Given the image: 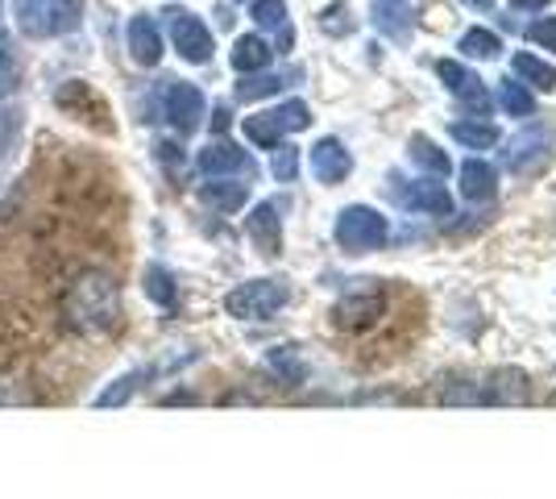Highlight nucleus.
<instances>
[{"label":"nucleus","instance_id":"obj_1","mask_svg":"<svg viewBox=\"0 0 556 499\" xmlns=\"http://www.w3.org/2000/svg\"><path fill=\"white\" fill-rule=\"evenodd\" d=\"M63 321H67V329L84 333V337L116 329V325H121V287H116L113 275H104V271H84V275L67 287Z\"/></svg>","mask_w":556,"mask_h":499},{"label":"nucleus","instance_id":"obj_2","mask_svg":"<svg viewBox=\"0 0 556 499\" xmlns=\"http://www.w3.org/2000/svg\"><path fill=\"white\" fill-rule=\"evenodd\" d=\"M528 396H532V383L515 366L473 375L469 383H457V387L441 391L444 404H523Z\"/></svg>","mask_w":556,"mask_h":499},{"label":"nucleus","instance_id":"obj_3","mask_svg":"<svg viewBox=\"0 0 556 499\" xmlns=\"http://www.w3.org/2000/svg\"><path fill=\"white\" fill-rule=\"evenodd\" d=\"M332 238L345 254H374L382 250L387 238H391V221L370 209V204H349L337 213V225H332Z\"/></svg>","mask_w":556,"mask_h":499},{"label":"nucleus","instance_id":"obj_4","mask_svg":"<svg viewBox=\"0 0 556 499\" xmlns=\"http://www.w3.org/2000/svg\"><path fill=\"white\" fill-rule=\"evenodd\" d=\"M287 300H291L287 279H250L225 296V312L237 321H270L275 312L287 309Z\"/></svg>","mask_w":556,"mask_h":499},{"label":"nucleus","instance_id":"obj_5","mask_svg":"<svg viewBox=\"0 0 556 499\" xmlns=\"http://www.w3.org/2000/svg\"><path fill=\"white\" fill-rule=\"evenodd\" d=\"M382 316H387V296H382V287H362V291H349V296L337 300L332 325L345 333H370L382 325Z\"/></svg>","mask_w":556,"mask_h":499},{"label":"nucleus","instance_id":"obj_6","mask_svg":"<svg viewBox=\"0 0 556 499\" xmlns=\"http://www.w3.org/2000/svg\"><path fill=\"white\" fill-rule=\"evenodd\" d=\"M163 113L166 121L179 129V134H191L204 125V113H208V100L195 84H184V79H166L163 88Z\"/></svg>","mask_w":556,"mask_h":499},{"label":"nucleus","instance_id":"obj_7","mask_svg":"<svg viewBox=\"0 0 556 499\" xmlns=\"http://www.w3.org/2000/svg\"><path fill=\"white\" fill-rule=\"evenodd\" d=\"M166 25H170V42L179 50V59L187 63H208L212 59V29L195 13L187 9H170L166 13Z\"/></svg>","mask_w":556,"mask_h":499},{"label":"nucleus","instance_id":"obj_8","mask_svg":"<svg viewBox=\"0 0 556 499\" xmlns=\"http://www.w3.org/2000/svg\"><path fill=\"white\" fill-rule=\"evenodd\" d=\"M548 150H553V129L548 125H532V129L510 138L503 159H507L510 175H535L540 166L548 163Z\"/></svg>","mask_w":556,"mask_h":499},{"label":"nucleus","instance_id":"obj_9","mask_svg":"<svg viewBox=\"0 0 556 499\" xmlns=\"http://www.w3.org/2000/svg\"><path fill=\"white\" fill-rule=\"evenodd\" d=\"M391 191H394V200H399V209H407V213H428V216L453 213V196H448L444 184H437V179H412V184L394 179Z\"/></svg>","mask_w":556,"mask_h":499},{"label":"nucleus","instance_id":"obj_10","mask_svg":"<svg viewBox=\"0 0 556 499\" xmlns=\"http://www.w3.org/2000/svg\"><path fill=\"white\" fill-rule=\"evenodd\" d=\"M187 358H191V354H187ZM187 358H175V362H154V366H138V371H125L121 379H113L109 387H104V391H100V396H96L92 404L96 408H121V404H129V400L138 396L146 383L159 379L163 371H175V366H184Z\"/></svg>","mask_w":556,"mask_h":499},{"label":"nucleus","instance_id":"obj_11","mask_svg":"<svg viewBox=\"0 0 556 499\" xmlns=\"http://www.w3.org/2000/svg\"><path fill=\"white\" fill-rule=\"evenodd\" d=\"M195 166L208 175V179H232V175H254V159H250V150H241V146L232 142H212L200 150V159Z\"/></svg>","mask_w":556,"mask_h":499},{"label":"nucleus","instance_id":"obj_12","mask_svg":"<svg viewBox=\"0 0 556 499\" xmlns=\"http://www.w3.org/2000/svg\"><path fill=\"white\" fill-rule=\"evenodd\" d=\"M245 234L262 254L275 259L282 250V209H278V200H262L254 213L245 216Z\"/></svg>","mask_w":556,"mask_h":499},{"label":"nucleus","instance_id":"obj_13","mask_svg":"<svg viewBox=\"0 0 556 499\" xmlns=\"http://www.w3.org/2000/svg\"><path fill=\"white\" fill-rule=\"evenodd\" d=\"M437 75L444 79V88L462 100L465 109H478V113H486L490 109V96L482 88V79H473V75L465 72L462 63H453V59H441L437 63Z\"/></svg>","mask_w":556,"mask_h":499},{"label":"nucleus","instance_id":"obj_14","mask_svg":"<svg viewBox=\"0 0 556 499\" xmlns=\"http://www.w3.org/2000/svg\"><path fill=\"white\" fill-rule=\"evenodd\" d=\"M349 171H353V154L345 150V142H337V138H320V142L312 146V175L320 179V184H341Z\"/></svg>","mask_w":556,"mask_h":499},{"label":"nucleus","instance_id":"obj_15","mask_svg":"<svg viewBox=\"0 0 556 499\" xmlns=\"http://www.w3.org/2000/svg\"><path fill=\"white\" fill-rule=\"evenodd\" d=\"M125 42H129L134 63H141V67H159V59H163V34H159V25L150 22L146 13H138V17L129 22Z\"/></svg>","mask_w":556,"mask_h":499},{"label":"nucleus","instance_id":"obj_16","mask_svg":"<svg viewBox=\"0 0 556 499\" xmlns=\"http://www.w3.org/2000/svg\"><path fill=\"white\" fill-rule=\"evenodd\" d=\"M262 366H266V375H270L278 387H303V383H307V362L300 358L295 346H275V350H266Z\"/></svg>","mask_w":556,"mask_h":499},{"label":"nucleus","instance_id":"obj_17","mask_svg":"<svg viewBox=\"0 0 556 499\" xmlns=\"http://www.w3.org/2000/svg\"><path fill=\"white\" fill-rule=\"evenodd\" d=\"M270 42L262 38V34H245V38H237L232 42V67L241 75H254V72H266L270 67Z\"/></svg>","mask_w":556,"mask_h":499},{"label":"nucleus","instance_id":"obj_18","mask_svg":"<svg viewBox=\"0 0 556 499\" xmlns=\"http://www.w3.org/2000/svg\"><path fill=\"white\" fill-rule=\"evenodd\" d=\"M498 188V171L482 159H465L462 163V196L465 200H490Z\"/></svg>","mask_w":556,"mask_h":499},{"label":"nucleus","instance_id":"obj_19","mask_svg":"<svg viewBox=\"0 0 556 499\" xmlns=\"http://www.w3.org/2000/svg\"><path fill=\"white\" fill-rule=\"evenodd\" d=\"M200 200L212 204V209H220V213H237V209H245V200H250V184H232V179H212L200 188Z\"/></svg>","mask_w":556,"mask_h":499},{"label":"nucleus","instance_id":"obj_20","mask_svg":"<svg viewBox=\"0 0 556 499\" xmlns=\"http://www.w3.org/2000/svg\"><path fill=\"white\" fill-rule=\"evenodd\" d=\"M141 287H146V296H150L159 309H175V300H179V284H175V275L166 271L163 262H150V266H146Z\"/></svg>","mask_w":556,"mask_h":499},{"label":"nucleus","instance_id":"obj_21","mask_svg":"<svg viewBox=\"0 0 556 499\" xmlns=\"http://www.w3.org/2000/svg\"><path fill=\"white\" fill-rule=\"evenodd\" d=\"M13 17L25 38H47L50 34V0H13Z\"/></svg>","mask_w":556,"mask_h":499},{"label":"nucleus","instance_id":"obj_22","mask_svg":"<svg viewBox=\"0 0 556 499\" xmlns=\"http://www.w3.org/2000/svg\"><path fill=\"white\" fill-rule=\"evenodd\" d=\"M510 67L519 75V84H528V88H540V92H553L556 88V67L544 63V59H535V54H515Z\"/></svg>","mask_w":556,"mask_h":499},{"label":"nucleus","instance_id":"obj_23","mask_svg":"<svg viewBox=\"0 0 556 499\" xmlns=\"http://www.w3.org/2000/svg\"><path fill=\"white\" fill-rule=\"evenodd\" d=\"M448 134L465 150H490V146H498V125H490V121H453Z\"/></svg>","mask_w":556,"mask_h":499},{"label":"nucleus","instance_id":"obj_24","mask_svg":"<svg viewBox=\"0 0 556 499\" xmlns=\"http://www.w3.org/2000/svg\"><path fill=\"white\" fill-rule=\"evenodd\" d=\"M291 79H300V72H266V75H245L241 84H237V96L241 100H262V96H275V92H282Z\"/></svg>","mask_w":556,"mask_h":499},{"label":"nucleus","instance_id":"obj_25","mask_svg":"<svg viewBox=\"0 0 556 499\" xmlns=\"http://www.w3.org/2000/svg\"><path fill=\"white\" fill-rule=\"evenodd\" d=\"M407 154H412V163L424 166L428 175H448V171H453L448 154H444V150L432 142V138H424V134H416V138L407 142Z\"/></svg>","mask_w":556,"mask_h":499},{"label":"nucleus","instance_id":"obj_26","mask_svg":"<svg viewBox=\"0 0 556 499\" xmlns=\"http://www.w3.org/2000/svg\"><path fill=\"white\" fill-rule=\"evenodd\" d=\"M241 129H245V138H250L254 146H262V150H275V146L287 138V129L278 125L275 113H254V117H245Z\"/></svg>","mask_w":556,"mask_h":499},{"label":"nucleus","instance_id":"obj_27","mask_svg":"<svg viewBox=\"0 0 556 499\" xmlns=\"http://www.w3.org/2000/svg\"><path fill=\"white\" fill-rule=\"evenodd\" d=\"M84 22V0H50V34H75Z\"/></svg>","mask_w":556,"mask_h":499},{"label":"nucleus","instance_id":"obj_28","mask_svg":"<svg viewBox=\"0 0 556 499\" xmlns=\"http://www.w3.org/2000/svg\"><path fill=\"white\" fill-rule=\"evenodd\" d=\"M498 104L507 109L510 117H532L535 113V96L519 84V79H507L503 88H498Z\"/></svg>","mask_w":556,"mask_h":499},{"label":"nucleus","instance_id":"obj_29","mask_svg":"<svg viewBox=\"0 0 556 499\" xmlns=\"http://www.w3.org/2000/svg\"><path fill=\"white\" fill-rule=\"evenodd\" d=\"M465 54V59H494L498 50H503V42H498V34H490V29H465L462 47H457Z\"/></svg>","mask_w":556,"mask_h":499},{"label":"nucleus","instance_id":"obj_30","mask_svg":"<svg viewBox=\"0 0 556 499\" xmlns=\"http://www.w3.org/2000/svg\"><path fill=\"white\" fill-rule=\"evenodd\" d=\"M403 17H407V0H374V25L382 29V34H403Z\"/></svg>","mask_w":556,"mask_h":499},{"label":"nucleus","instance_id":"obj_31","mask_svg":"<svg viewBox=\"0 0 556 499\" xmlns=\"http://www.w3.org/2000/svg\"><path fill=\"white\" fill-rule=\"evenodd\" d=\"M17 79H22V67H17V54H13V42L0 34V104L17 92Z\"/></svg>","mask_w":556,"mask_h":499},{"label":"nucleus","instance_id":"obj_32","mask_svg":"<svg viewBox=\"0 0 556 499\" xmlns=\"http://www.w3.org/2000/svg\"><path fill=\"white\" fill-rule=\"evenodd\" d=\"M278 117V125L287 129V134H295V129H307L312 125V113H307V104L303 100H287V104H278V109H270Z\"/></svg>","mask_w":556,"mask_h":499},{"label":"nucleus","instance_id":"obj_33","mask_svg":"<svg viewBox=\"0 0 556 499\" xmlns=\"http://www.w3.org/2000/svg\"><path fill=\"white\" fill-rule=\"evenodd\" d=\"M270 171H275L278 184H291V179L300 175V150H295V146H287V142H278V146H275V163H270Z\"/></svg>","mask_w":556,"mask_h":499},{"label":"nucleus","instance_id":"obj_34","mask_svg":"<svg viewBox=\"0 0 556 499\" xmlns=\"http://www.w3.org/2000/svg\"><path fill=\"white\" fill-rule=\"evenodd\" d=\"M254 22L262 29H287V0H254Z\"/></svg>","mask_w":556,"mask_h":499},{"label":"nucleus","instance_id":"obj_35","mask_svg":"<svg viewBox=\"0 0 556 499\" xmlns=\"http://www.w3.org/2000/svg\"><path fill=\"white\" fill-rule=\"evenodd\" d=\"M528 38H532L535 47L556 50V17H544V22H532V25H528Z\"/></svg>","mask_w":556,"mask_h":499},{"label":"nucleus","instance_id":"obj_36","mask_svg":"<svg viewBox=\"0 0 556 499\" xmlns=\"http://www.w3.org/2000/svg\"><path fill=\"white\" fill-rule=\"evenodd\" d=\"M553 0H510V9H519V13H544Z\"/></svg>","mask_w":556,"mask_h":499},{"label":"nucleus","instance_id":"obj_37","mask_svg":"<svg viewBox=\"0 0 556 499\" xmlns=\"http://www.w3.org/2000/svg\"><path fill=\"white\" fill-rule=\"evenodd\" d=\"M465 4H473V9H490L494 0H465Z\"/></svg>","mask_w":556,"mask_h":499},{"label":"nucleus","instance_id":"obj_38","mask_svg":"<svg viewBox=\"0 0 556 499\" xmlns=\"http://www.w3.org/2000/svg\"><path fill=\"white\" fill-rule=\"evenodd\" d=\"M241 4H245V0H241ZM250 4H254V0H250Z\"/></svg>","mask_w":556,"mask_h":499}]
</instances>
